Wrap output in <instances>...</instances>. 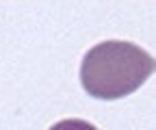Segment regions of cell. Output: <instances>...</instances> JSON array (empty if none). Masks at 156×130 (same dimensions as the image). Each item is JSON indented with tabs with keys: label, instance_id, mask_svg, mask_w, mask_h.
I'll return each instance as SVG.
<instances>
[{
	"label": "cell",
	"instance_id": "6da1fadb",
	"mask_svg": "<svg viewBox=\"0 0 156 130\" xmlns=\"http://www.w3.org/2000/svg\"><path fill=\"white\" fill-rule=\"evenodd\" d=\"M154 74V57L132 41L108 39L93 46L80 63V85L95 100L134 93Z\"/></svg>",
	"mask_w": 156,
	"mask_h": 130
}]
</instances>
